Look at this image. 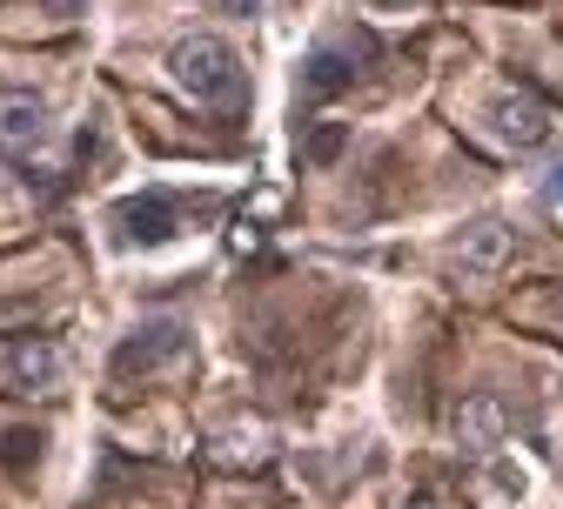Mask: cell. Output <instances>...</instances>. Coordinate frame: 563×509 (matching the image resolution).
<instances>
[{
    "mask_svg": "<svg viewBox=\"0 0 563 509\" xmlns=\"http://www.w3.org/2000/svg\"><path fill=\"white\" fill-rule=\"evenodd\" d=\"M168 67H175V88H181L188 101H201V108H235V101H242V60H235V47L216 41V34L175 41Z\"/></svg>",
    "mask_w": 563,
    "mask_h": 509,
    "instance_id": "cell-1",
    "label": "cell"
},
{
    "mask_svg": "<svg viewBox=\"0 0 563 509\" xmlns=\"http://www.w3.org/2000/svg\"><path fill=\"white\" fill-rule=\"evenodd\" d=\"M188 355V329L181 322H148V329H134L121 348H114V376H155L168 369V362Z\"/></svg>",
    "mask_w": 563,
    "mask_h": 509,
    "instance_id": "cell-2",
    "label": "cell"
},
{
    "mask_svg": "<svg viewBox=\"0 0 563 509\" xmlns=\"http://www.w3.org/2000/svg\"><path fill=\"white\" fill-rule=\"evenodd\" d=\"M356 47H316L309 54V67H302V101L316 108V101H329L335 88H356Z\"/></svg>",
    "mask_w": 563,
    "mask_h": 509,
    "instance_id": "cell-7",
    "label": "cell"
},
{
    "mask_svg": "<svg viewBox=\"0 0 563 509\" xmlns=\"http://www.w3.org/2000/svg\"><path fill=\"white\" fill-rule=\"evenodd\" d=\"M229 14H255V8H268V0H222Z\"/></svg>",
    "mask_w": 563,
    "mask_h": 509,
    "instance_id": "cell-10",
    "label": "cell"
},
{
    "mask_svg": "<svg viewBox=\"0 0 563 509\" xmlns=\"http://www.w3.org/2000/svg\"><path fill=\"white\" fill-rule=\"evenodd\" d=\"M504 255H510V229H504V222H476V229L463 235V248H456V268H463V275H497Z\"/></svg>",
    "mask_w": 563,
    "mask_h": 509,
    "instance_id": "cell-8",
    "label": "cell"
},
{
    "mask_svg": "<svg viewBox=\"0 0 563 509\" xmlns=\"http://www.w3.org/2000/svg\"><path fill=\"white\" fill-rule=\"evenodd\" d=\"M0 148L8 155H34L47 148V101L27 88H0Z\"/></svg>",
    "mask_w": 563,
    "mask_h": 509,
    "instance_id": "cell-4",
    "label": "cell"
},
{
    "mask_svg": "<svg viewBox=\"0 0 563 509\" xmlns=\"http://www.w3.org/2000/svg\"><path fill=\"white\" fill-rule=\"evenodd\" d=\"M510 435V409L497 402V396H470L463 409H456V443L470 450V456H489Z\"/></svg>",
    "mask_w": 563,
    "mask_h": 509,
    "instance_id": "cell-6",
    "label": "cell"
},
{
    "mask_svg": "<svg viewBox=\"0 0 563 509\" xmlns=\"http://www.w3.org/2000/svg\"><path fill=\"white\" fill-rule=\"evenodd\" d=\"M489 114H497V134L510 141L517 155H537V148H550V141H556V114L537 95H504Z\"/></svg>",
    "mask_w": 563,
    "mask_h": 509,
    "instance_id": "cell-3",
    "label": "cell"
},
{
    "mask_svg": "<svg viewBox=\"0 0 563 509\" xmlns=\"http://www.w3.org/2000/svg\"><path fill=\"white\" fill-rule=\"evenodd\" d=\"M114 222H121V235L128 242H168L175 229H181V201L175 195H141V201H121L114 208Z\"/></svg>",
    "mask_w": 563,
    "mask_h": 509,
    "instance_id": "cell-5",
    "label": "cell"
},
{
    "mask_svg": "<svg viewBox=\"0 0 563 509\" xmlns=\"http://www.w3.org/2000/svg\"><path fill=\"white\" fill-rule=\"evenodd\" d=\"M14 376L34 383V389H47V383L60 376V355H54L47 342H21V348H14Z\"/></svg>",
    "mask_w": 563,
    "mask_h": 509,
    "instance_id": "cell-9",
    "label": "cell"
}]
</instances>
